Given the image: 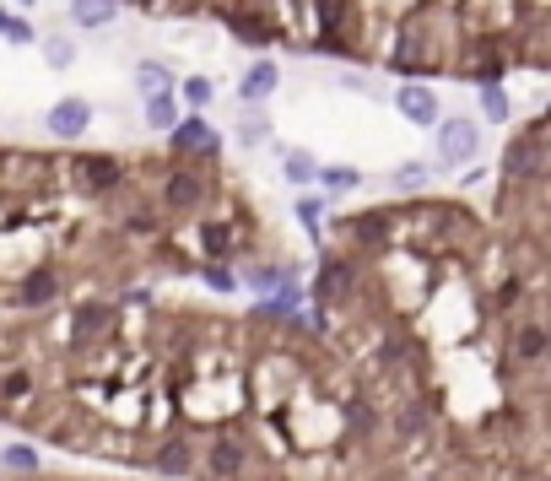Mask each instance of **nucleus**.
I'll return each mask as SVG.
<instances>
[{"mask_svg":"<svg viewBox=\"0 0 551 481\" xmlns=\"http://www.w3.org/2000/svg\"><path fill=\"white\" fill-rule=\"evenodd\" d=\"M17 6H38V0H17Z\"/></svg>","mask_w":551,"mask_h":481,"instance_id":"473e14b6","label":"nucleus"},{"mask_svg":"<svg viewBox=\"0 0 551 481\" xmlns=\"http://www.w3.org/2000/svg\"><path fill=\"white\" fill-rule=\"evenodd\" d=\"M346 233H352L362 249H384L389 233H395V217H389V211H357V217H346Z\"/></svg>","mask_w":551,"mask_h":481,"instance_id":"f3484780","label":"nucleus"},{"mask_svg":"<svg viewBox=\"0 0 551 481\" xmlns=\"http://www.w3.org/2000/svg\"><path fill=\"white\" fill-rule=\"evenodd\" d=\"M292 276H298V271H287V265H249V287L265 292V298H271L276 287H287Z\"/></svg>","mask_w":551,"mask_h":481,"instance_id":"a878e982","label":"nucleus"},{"mask_svg":"<svg viewBox=\"0 0 551 481\" xmlns=\"http://www.w3.org/2000/svg\"><path fill=\"white\" fill-rule=\"evenodd\" d=\"M114 330V309L109 303H82V309L71 314V346H92L103 341Z\"/></svg>","mask_w":551,"mask_h":481,"instance_id":"4468645a","label":"nucleus"},{"mask_svg":"<svg viewBox=\"0 0 551 481\" xmlns=\"http://www.w3.org/2000/svg\"><path fill=\"white\" fill-rule=\"evenodd\" d=\"M481 157V119H438V163L443 168H470Z\"/></svg>","mask_w":551,"mask_h":481,"instance_id":"39448f33","label":"nucleus"},{"mask_svg":"<svg viewBox=\"0 0 551 481\" xmlns=\"http://www.w3.org/2000/svg\"><path fill=\"white\" fill-rule=\"evenodd\" d=\"M265 141H271V119H265L260 109H244L238 114V146L249 152V146H265Z\"/></svg>","mask_w":551,"mask_h":481,"instance_id":"5701e85b","label":"nucleus"},{"mask_svg":"<svg viewBox=\"0 0 551 481\" xmlns=\"http://www.w3.org/2000/svg\"><path fill=\"white\" fill-rule=\"evenodd\" d=\"M281 173H287L292 190H308V184L319 179V163H314L308 152H287V157H281Z\"/></svg>","mask_w":551,"mask_h":481,"instance_id":"b1692460","label":"nucleus"},{"mask_svg":"<svg viewBox=\"0 0 551 481\" xmlns=\"http://www.w3.org/2000/svg\"><path fill=\"white\" fill-rule=\"evenodd\" d=\"M38 49H44V65H55V71H65V65L76 60V44L65 33H44V38H38Z\"/></svg>","mask_w":551,"mask_h":481,"instance_id":"cd10ccee","label":"nucleus"},{"mask_svg":"<svg viewBox=\"0 0 551 481\" xmlns=\"http://www.w3.org/2000/svg\"><path fill=\"white\" fill-rule=\"evenodd\" d=\"M168 152L179 157L184 168L200 163V157L211 163V157L222 152V130H217V125H206V114H184L179 125L168 130Z\"/></svg>","mask_w":551,"mask_h":481,"instance_id":"20e7f679","label":"nucleus"},{"mask_svg":"<svg viewBox=\"0 0 551 481\" xmlns=\"http://www.w3.org/2000/svg\"><path fill=\"white\" fill-rule=\"evenodd\" d=\"M427 179H433V168H427V163H400V168H395V184H400V190H427Z\"/></svg>","mask_w":551,"mask_h":481,"instance_id":"7c9ffc66","label":"nucleus"},{"mask_svg":"<svg viewBox=\"0 0 551 481\" xmlns=\"http://www.w3.org/2000/svg\"><path fill=\"white\" fill-rule=\"evenodd\" d=\"M281 87V71H276V60H254L244 76H238V98H244V109H260L265 98Z\"/></svg>","mask_w":551,"mask_h":481,"instance_id":"2eb2a0df","label":"nucleus"},{"mask_svg":"<svg viewBox=\"0 0 551 481\" xmlns=\"http://www.w3.org/2000/svg\"><path fill=\"white\" fill-rule=\"evenodd\" d=\"M200 282H206L211 292H222V298H233V292H238V276L227 271V265H200Z\"/></svg>","mask_w":551,"mask_h":481,"instance_id":"c756f323","label":"nucleus"},{"mask_svg":"<svg viewBox=\"0 0 551 481\" xmlns=\"http://www.w3.org/2000/svg\"><path fill=\"white\" fill-rule=\"evenodd\" d=\"M314 184H325V190H335V195H341V190H357V184H362V168H352V163H330V168H319Z\"/></svg>","mask_w":551,"mask_h":481,"instance_id":"bb28decb","label":"nucleus"},{"mask_svg":"<svg viewBox=\"0 0 551 481\" xmlns=\"http://www.w3.org/2000/svg\"><path fill=\"white\" fill-rule=\"evenodd\" d=\"M249 465H254V444L238 427H217L206 449H195V476L206 481H249Z\"/></svg>","mask_w":551,"mask_h":481,"instance_id":"f257e3e1","label":"nucleus"},{"mask_svg":"<svg viewBox=\"0 0 551 481\" xmlns=\"http://www.w3.org/2000/svg\"><path fill=\"white\" fill-rule=\"evenodd\" d=\"M481 119H487V125H508V119H514V98H508L503 82L481 87Z\"/></svg>","mask_w":551,"mask_h":481,"instance_id":"4be33fe9","label":"nucleus"},{"mask_svg":"<svg viewBox=\"0 0 551 481\" xmlns=\"http://www.w3.org/2000/svg\"><path fill=\"white\" fill-rule=\"evenodd\" d=\"M60 271H49V265H38V271H28L17 282V303H28V309H49V303L60 298Z\"/></svg>","mask_w":551,"mask_h":481,"instance_id":"dca6fc26","label":"nucleus"},{"mask_svg":"<svg viewBox=\"0 0 551 481\" xmlns=\"http://www.w3.org/2000/svg\"><path fill=\"white\" fill-rule=\"evenodd\" d=\"M71 184L82 195H114L125 184V163L109 152H76L71 157Z\"/></svg>","mask_w":551,"mask_h":481,"instance_id":"423d86ee","label":"nucleus"},{"mask_svg":"<svg viewBox=\"0 0 551 481\" xmlns=\"http://www.w3.org/2000/svg\"><path fill=\"white\" fill-rule=\"evenodd\" d=\"M195 244H200V265H227L238 249H244L233 222H200L195 227Z\"/></svg>","mask_w":551,"mask_h":481,"instance_id":"ddd939ff","label":"nucleus"},{"mask_svg":"<svg viewBox=\"0 0 551 481\" xmlns=\"http://www.w3.org/2000/svg\"><path fill=\"white\" fill-rule=\"evenodd\" d=\"M136 92L141 98H157V92H173V71L163 60H136Z\"/></svg>","mask_w":551,"mask_h":481,"instance_id":"412c9836","label":"nucleus"},{"mask_svg":"<svg viewBox=\"0 0 551 481\" xmlns=\"http://www.w3.org/2000/svg\"><path fill=\"white\" fill-rule=\"evenodd\" d=\"M157 200H163V211H173V217H190V211H200L211 200V184H206V173H200V168L173 163L163 173V184H157Z\"/></svg>","mask_w":551,"mask_h":481,"instance_id":"7ed1b4c3","label":"nucleus"},{"mask_svg":"<svg viewBox=\"0 0 551 481\" xmlns=\"http://www.w3.org/2000/svg\"><path fill=\"white\" fill-rule=\"evenodd\" d=\"M0 471H11V476H38V449H33V444H6V449H0Z\"/></svg>","mask_w":551,"mask_h":481,"instance_id":"393cba45","label":"nucleus"},{"mask_svg":"<svg viewBox=\"0 0 551 481\" xmlns=\"http://www.w3.org/2000/svg\"><path fill=\"white\" fill-rule=\"evenodd\" d=\"M508 357H514L519 368H541L546 363V319L535 309L508 319Z\"/></svg>","mask_w":551,"mask_h":481,"instance_id":"6e6552de","label":"nucleus"},{"mask_svg":"<svg viewBox=\"0 0 551 481\" xmlns=\"http://www.w3.org/2000/svg\"><path fill=\"white\" fill-rule=\"evenodd\" d=\"M222 22H227V33H233L238 44H254V49L276 44V22H265V11H254V6H227Z\"/></svg>","mask_w":551,"mask_h":481,"instance_id":"f8f14e48","label":"nucleus"},{"mask_svg":"<svg viewBox=\"0 0 551 481\" xmlns=\"http://www.w3.org/2000/svg\"><path fill=\"white\" fill-rule=\"evenodd\" d=\"M298 217H303L308 227H319V200H303V206H298Z\"/></svg>","mask_w":551,"mask_h":481,"instance_id":"2f4dec72","label":"nucleus"},{"mask_svg":"<svg viewBox=\"0 0 551 481\" xmlns=\"http://www.w3.org/2000/svg\"><path fill=\"white\" fill-rule=\"evenodd\" d=\"M152 471H157V476H168V481L195 476V444H190L184 433H168L163 444L152 449Z\"/></svg>","mask_w":551,"mask_h":481,"instance_id":"9b49d317","label":"nucleus"},{"mask_svg":"<svg viewBox=\"0 0 551 481\" xmlns=\"http://www.w3.org/2000/svg\"><path fill=\"white\" fill-rule=\"evenodd\" d=\"M0 38H6V44H33L38 33H33V22H22L11 6H0Z\"/></svg>","mask_w":551,"mask_h":481,"instance_id":"c85d7f7f","label":"nucleus"},{"mask_svg":"<svg viewBox=\"0 0 551 481\" xmlns=\"http://www.w3.org/2000/svg\"><path fill=\"white\" fill-rule=\"evenodd\" d=\"M44 125H49V136L55 141H82L87 130H92V103L87 98H60V103H49V114H44Z\"/></svg>","mask_w":551,"mask_h":481,"instance_id":"9d476101","label":"nucleus"},{"mask_svg":"<svg viewBox=\"0 0 551 481\" xmlns=\"http://www.w3.org/2000/svg\"><path fill=\"white\" fill-rule=\"evenodd\" d=\"M141 119H146V130H173L184 119V109L173 92H157V98H141Z\"/></svg>","mask_w":551,"mask_h":481,"instance_id":"6ab92c4d","label":"nucleus"},{"mask_svg":"<svg viewBox=\"0 0 551 481\" xmlns=\"http://www.w3.org/2000/svg\"><path fill=\"white\" fill-rule=\"evenodd\" d=\"M503 179L508 184H541L546 179V114L530 119V125L503 146Z\"/></svg>","mask_w":551,"mask_h":481,"instance_id":"f03ea898","label":"nucleus"},{"mask_svg":"<svg viewBox=\"0 0 551 481\" xmlns=\"http://www.w3.org/2000/svg\"><path fill=\"white\" fill-rule=\"evenodd\" d=\"M395 109H400V119H406V125H416V130H438V119H443V103H438V92L427 87V82H400Z\"/></svg>","mask_w":551,"mask_h":481,"instance_id":"1a4fd4ad","label":"nucleus"},{"mask_svg":"<svg viewBox=\"0 0 551 481\" xmlns=\"http://www.w3.org/2000/svg\"><path fill=\"white\" fill-rule=\"evenodd\" d=\"M352 292H357V260L352 255H325L319 260V276H314L319 314L335 309V303H352Z\"/></svg>","mask_w":551,"mask_h":481,"instance_id":"0eeeda50","label":"nucleus"},{"mask_svg":"<svg viewBox=\"0 0 551 481\" xmlns=\"http://www.w3.org/2000/svg\"><path fill=\"white\" fill-rule=\"evenodd\" d=\"M119 17V0H71V22L82 33H98Z\"/></svg>","mask_w":551,"mask_h":481,"instance_id":"a211bd4d","label":"nucleus"},{"mask_svg":"<svg viewBox=\"0 0 551 481\" xmlns=\"http://www.w3.org/2000/svg\"><path fill=\"white\" fill-rule=\"evenodd\" d=\"M173 98H179V109H206L211 98H217V82L211 76H184V82H173Z\"/></svg>","mask_w":551,"mask_h":481,"instance_id":"aec40b11","label":"nucleus"}]
</instances>
